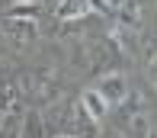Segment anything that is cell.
I'll use <instances>...</instances> for the list:
<instances>
[{"mask_svg":"<svg viewBox=\"0 0 157 138\" xmlns=\"http://www.w3.org/2000/svg\"><path fill=\"white\" fill-rule=\"evenodd\" d=\"M80 106H83V112H87L90 119H96V122H103V116L109 112V103L99 97L93 87H87V90L80 93Z\"/></svg>","mask_w":157,"mask_h":138,"instance_id":"cell-5","label":"cell"},{"mask_svg":"<svg viewBox=\"0 0 157 138\" xmlns=\"http://www.w3.org/2000/svg\"><path fill=\"white\" fill-rule=\"evenodd\" d=\"M87 13H90L87 0H61V3H55V19L58 23H80Z\"/></svg>","mask_w":157,"mask_h":138,"instance_id":"cell-3","label":"cell"},{"mask_svg":"<svg viewBox=\"0 0 157 138\" xmlns=\"http://www.w3.org/2000/svg\"><path fill=\"white\" fill-rule=\"evenodd\" d=\"M147 138H157V128H151V135H147Z\"/></svg>","mask_w":157,"mask_h":138,"instance_id":"cell-16","label":"cell"},{"mask_svg":"<svg viewBox=\"0 0 157 138\" xmlns=\"http://www.w3.org/2000/svg\"><path fill=\"white\" fill-rule=\"evenodd\" d=\"M0 112H23V93L13 81H0Z\"/></svg>","mask_w":157,"mask_h":138,"instance_id":"cell-6","label":"cell"},{"mask_svg":"<svg viewBox=\"0 0 157 138\" xmlns=\"http://www.w3.org/2000/svg\"><path fill=\"white\" fill-rule=\"evenodd\" d=\"M116 16H119V26L122 29H132L135 32V29L141 26V3L138 0H125V3L116 10Z\"/></svg>","mask_w":157,"mask_h":138,"instance_id":"cell-7","label":"cell"},{"mask_svg":"<svg viewBox=\"0 0 157 138\" xmlns=\"http://www.w3.org/2000/svg\"><path fill=\"white\" fill-rule=\"evenodd\" d=\"M106 3H109V6H112V10H119V6H122V3H125V0H106Z\"/></svg>","mask_w":157,"mask_h":138,"instance_id":"cell-14","label":"cell"},{"mask_svg":"<svg viewBox=\"0 0 157 138\" xmlns=\"http://www.w3.org/2000/svg\"><path fill=\"white\" fill-rule=\"evenodd\" d=\"M96 138H125L119 128H109V132H103V135H96Z\"/></svg>","mask_w":157,"mask_h":138,"instance_id":"cell-13","label":"cell"},{"mask_svg":"<svg viewBox=\"0 0 157 138\" xmlns=\"http://www.w3.org/2000/svg\"><path fill=\"white\" fill-rule=\"evenodd\" d=\"M55 3H61V0H55Z\"/></svg>","mask_w":157,"mask_h":138,"instance_id":"cell-18","label":"cell"},{"mask_svg":"<svg viewBox=\"0 0 157 138\" xmlns=\"http://www.w3.org/2000/svg\"><path fill=\"white\" fill-rule=\"evenodd\" d=\"M3 35L16 48H26L29 42H35V35H39V23H32V19H6L3 16Z\"/></svg>","mask_w":157,"mask_h":138,"instance_id":"cell-2","label":"cell"},{"mask_svg":"<svg viewBox=\"0 0 157 138\" xmlns=\"http://www.w3.org/2000/svg\"><path fill=\"white\" fill-rule=\"evenodd\" d=\"M19 138H48V125H45L42 109H26L23 112V132H19Z\"/></svg>","mask_w":157,"mask_h":138,"instance_id":"cell-4","label":"cell"},{"mask_svg":"<svg viewBox=\"0 0 157 138\" xmlns=\"http://www.w3.org/2000/svg\"><path fill=\"white\" fill-rule=\"evenodd\" d=\"M125 122H128V132H122L125 138H147L151 135V116L147 112H135V116H125Z\"/></svg>","mask_w":157,"mask_h":138,"instance_id":"cell-9","label":"cell"},{"mask_svg":"<svg viewBox=\"0 0 157 138\" xmlns=\"http://www.w3.org/2000/svg\"><path fill=\"white\" fill-rule=\"evenodd\" d=\"M39 13H42L39 0H16L6 10V19H32V23H39Z\"/></svg>","mask_w":157,"mask_h":138,"instance_id":"cell-8","label":"cell"},{"mask_svg":"<svg viewBox=\"0 0 157 138\" xmlns=\"http://www.w3.org/2000/svg\"><path fill=\"white\" fill-rule=\"evenodd\" d=\"M93 90H96L99 97H103L106 103H109V106H122L132 87H128L125 74H119V71H112V74H99V84L93 87Z\"/></svg>","mask_w":157,"mask_h":138,"instance_id":"cell-1","label":"cell"},{"mask_svg":"<svg viewBox=\"0 0 157 138\" xmlns=\"http://www.w3.org/2000/svg\"><path fill=\"white\" fill-rule=\"evenodd\" d=\"M87 3H90V13H99V16H112V13H116L106 0H87Z\"/></svg>","mask_w":157,"mask_h":138,"instance_id":"cell-12","label":"cell"},{"mask_svg":"<svg viewBox=\"0 0 157 138\" xmlns=\"http://www.w3.org/2000/svg\"><path fill=\"white\" fill-rule=\"evenodd\" d=\"M39 3H55V0H39Z\"/></svg>","mask_w":157,"mask_h":138,"instance_id":"cell-17","label":"cell"},{"mask_svg":"<svg viewBox=\"0 0 157 138\" xmlns=\"http://www.w3.org/2000/svg\"><path fill=\"white\" fill-rule=\"evenodd\" d=\"M52 138H77V135H52Z\"/></svg>","mask_w":157,"mask_h":138,"instance_id":"cell-15","label":"cell"},{"mask_svg":"<svg viewBox=\"0 0 157 138\" xmlns=\"http://www.w3.org/2000/svg\"><path fill=\"white\" fill-rule=\"evenodd\" d=\"M23 112H0V138H19Z\"/></svg>","mask_w":157,"mask_h":138,"instance_id":"cell-10","label":"cell"},{"mask_svg":"<svg viewBox=\"0 0 157 138\" xmlns=\"http://www.w3.org/2000/svg\"><path fill=\"white\" fill-rule=\"evenodd\" d=\"M144 68H147V77H151V84H154V90H157V45H147Z\"/></svg>","mask_w":157,"mask_h":138,"instance_id":"cell-11","label":"cell"}]
</instances>
